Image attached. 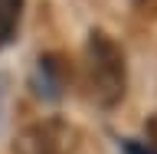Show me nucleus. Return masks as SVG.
Instances as JSON below:
<instances>
[{
  "label": "nucleus",
  "mask_w": 157,
  "mask_h": 154,
  "mask_svg": "<svg viewBox=\"0 0 157 154\" xmlns=\"http://www.w3.org/2000/svg\"><path fill=\"white\" fill-rule=\"evenodd\" d=\"M121 151L124 154H157L154 144H141V141H121Z\"/></svg>",
  "instance_id": "5"
},
{
  "label": "nucleus",
  "mask_w": 157,
  "mask_h": 154,
  "mask_svg": "<svg viewBox=\"0 0 157 154\" xmlns=\"http://www.w3.org/2000/svg\"><path fill=\"white\" fill-rule=\"evenodd\" d=\"M82 144L78 128L69 118L49 115L20 128L13 138V154H75Z\"/></svg>",
  "instance_id": "2"
},
{
  "label": "nucleus",
  "mask_w": 157,
  "mask_h": 154,
  "mask_svg": "<svg viewBox=\"0 0 157 154\" xmlns=\"http://www.w3.org/2000/svg\"><path fill=\"white\" fill-rule=\"evenodd\" d=\"M147 131H151V141H154V148H157V115L147 121Z\"/></svg>",
  "instance_id": "7"
},
{
  "label": "nucleus",
  "mask_w": 157,
  "mask_h": 154,
  "mask_svg": "<svg viewBox=\"0 0 157 154\" xmlns=\"http://www.w3.org/2000/svg\"><path fill=\"white\" fill-rule=\"evenodd\" d=\"M3 95H7V79L0 76V115H3Z\"/></svg>",
  "instance_id": "8"
},
{
  "label": "nucleus",
  "mask_w": 157,
  "mask_h": 154,
  "mask_svg": "<svg viewBox=\"0 0 157 154\" xmlns=\"http://www.w3.org/2000/svg\"><path fill=\"white\" fill-rule=\"evenodd\" d=\"M85 89L98 108H115L128 89L124 49L101 30H92L85 43Z\"/></svg>",
  "instance_id": "1"
},
{
  "label": "nucleus",
  "mask_w": 157,
  "mask_h": 154,
  "mask_svg": "<svg viewBox=\"0 0 157 154\" xmlns=\"http://www.w3.org/2000/svg\"><path fill=\"white\" fill-rule=\"evenodd\" d=\"M20 10H23V0H0V49L13 36V30L20 23Z\"/></svg>",
  "instance_id": "4"
},
{
  "label": "nucleus",
  "mask_w": 157,
  "mask_h": 154,
  "mask_svg": "<svg viewBox=\"0 0 157 154\" xmlns=\"http://www.w3.org/2000/svg\"><path fill=\"white\" fill-rule=\"evenodd\" d=\"M131 7L141 17H157V0H131Z\"/></svg>",
  "instance_id": "6"
},
{
  "label": "nucleus",
  "mask_w": 157,
  "mask_h": 154,
  "mask_svg": "<svg viewBox=\"0 0 157 154\" xmlns=\"http://www.w3.org/2000/svg\"><path fill=\"white\" fill-rule=\"evenodd\" d=\"M69 79H72V69L59 53H46V56L36 62V72H33V89L36 95L43 98H59L66 92Z\"/></svg>",
  "instance_id": "3"
}]
</instances>
